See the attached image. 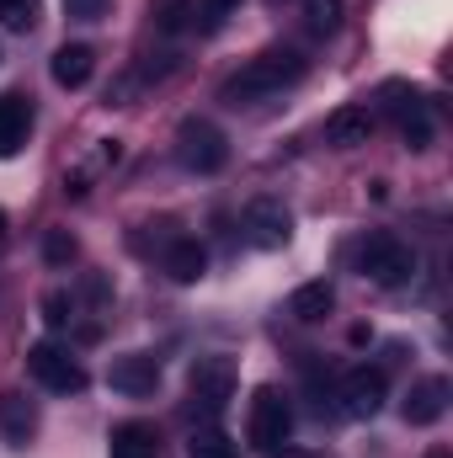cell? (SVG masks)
<instances>
[{"label": "cell", "mask_w": 453, "mask_h": 458, "mask_svg": "<svg viewBox=\"0 0 453 458\" xmlns=\"http://www.w3.org/2000/svg\"><path fill=\"white\" fill-rule=\"evenodd\" d=\"M299 81H304V54H294V48H267V54L245 59V64L229 75L225 91H219V102H229V107H256V102L283 97V91L299 86Z\"/></svg>", "instance_id": "6da1fadb"}, {"label": "cell", "mask_w": 453, "mask_h": 458, "mask_svg": "<svg viewBox=\"0 0 453 458\" xmlns=\"http://www.w3.org/2000/svg\"><path fill=\"white\" fill-rule=\"evenodd\" d=\"M357 272L368 283H379V288H400L416 272V250L406 240H395V234H368L363 250H357Z\"/></svg>", "instance_id": "7a4b0ae2"}, {"label": "cell", "mask_w": 453, "mask_h": 458, "mask_svg": "<svg viewBox=\"0 0 453 458\" xmlns=\"http://www.w3.org/2000/svg\"><path fill=\"white\" fill-rule=\"evenodd\" d=\"M176 160H182L187 171H198V176H214L229 160L225 133H219L209 117H187V123L176 128Z\"/></svg>", "instance_id": "3957f363"}, {"label": "cell", "mask_w": 453, "mask_h": 458, "mask_svg": "<svg viewBox=\"0 0 453 458\" xmlns=\"http://www.w3.org/2000/svg\"><path fill=\"white\" fill-rule=\"evenodd\" d=\"M27 373H32L43 389H54V394H81V389H86V368L75 362L70 346H59V342L27 346Z\"/></svg>", "instance_id": "277c9868"}, {"label": "cell", "mask_w": 453, "mask_h": 458, "mask_svg": "<svg viewBox=\"0 0 453 458\" xmlns=\"http://www.w3.org/2000/svg\"><path fill=\"white\" fill-rule=\"evenodd\" d=\"M187 394H192V411L198 416H219L229 405V394H235V362H229L225 352L198 357L192 362V378H187Z\"/></svg>", "instance_id": "5b68a950"}, {"label": "cell", "mask_w": 453, "mask_h": 458, "mask_svg": "<svg viewBox=\"0 0 453 458\" xmlns=\"http://www.w3.org/2000/svg\"><path fill=\"white\" fill-rule=\"evenodd\" d=\"M288 432H294L288 400H283L278 389H256V394H251V443H256L261 454H272V448L288 443Z\"/></svg>", "instance_id": "8992f818"}, {"label": "cell", "mask_w": 453, "mask_h": 458, "mask_svg": "<svg viewBox=\"0 0 453 458\" xmlns=\"http://www.w3.org/2000/svg\"><path fill=\"white\" fill-rule=\"evenodd\" d=\"M337 400H341V416H352V421L379 416V405H384V368H352L341 378Z\"/></svg>", "instance_id": "52a82bcc"}, {"label": "cell", "mask_w": 453, "mask_h": 458, "mask_svg": "<svg viewBox=\"0 0 453 458\" xmlns=\"http://www.w3.org/2000/svg\"><path fill=\"white\" fill-rule=\"evenodd\" d=\"M288 234H294V214H288L283 203L256 198V203L245 208V240H251L256 250H283V245H288Z\"/></svg>", "instance_id": "ba28073f"}, {"label": "cell", "mask_w": 453, "mask_h": 458, "mask_svg": "<svg viewBox=\"0 0 453 458\" xmlns=\"http://www.w3.org/2000/svg\"><path fill=\"white\" fill-rule=\"evenodd\" d=\"M107 384H113L117 394H128V400H144V394H155V384H160V362H155L150 352L117 357L113 373H107Z\"/></svg>", "instance_id": "9c48e42d"}, {"label": "cell", "mask_w": 453, "mask_h": 458, "mask_svg": "<svg viewBox=\"0 0 453 458\" xmlns=\"http://www.w3.org/2000/svg\"><path fill=\"white\" fill-rule=\"evenodd\" d=\"M443 411H449V378H416L411 384V394H406V421L411 427H432V421H443Z\"/></svg>", "instance_id": "30bf717a"}, {"label": "cell", "mask_w": 453, "mask_h": 458, "mask_svg": "<svg viewBox=\"0 0 453 458\" xmlns=\"http://www.w3.org/2000/svg\"><path fill=\"white\" fill-rule=\"evenodd\" d=\"M32 133V102L16 91H0V160H11Z\"/></svg>", "instance_id": "8fae6325"}, {"label": "cell", "mask_w": 453, "mask_h": 458, "mask_svg": "<svg viewBox=\"0 0 453 458\" xmlns=\"http://www.w3.org/2000/svg\"><path fill=\"white\" fill-rule=\"evenodd\" d=\"M368 139H373V113H368V107H341V113L326 117V144L357 149V144H368Z\"/></svg>", "instance_id": "7c38bea8"}, {"label": "cell", "mask_w": 453, "mask_h": 458, "mask_svg": "<svg viewBox=\"0 0 453 458\" xmlns=\"http://www.w3.org/2000/svg\"><path fill=\"white\" fill-rule=\"evenodd\" d=\"M48 70H54V81H59L64 91H81V86L91 81V70H97V54H91L86 43H64Z\"/></svg>", "instance_id": "4fadbf2b"}, {"label": "cell", "mask_w": 453, "mask_h": 458, "mask_svg": "<svg viewBox=\"0 0 453 458\" xmlns=\"http://www.w3.org/2000/svg\"><path fill=\"white\" fill-rule=\"evenodd\" d=\"M0 432L21 448L32 432H38V405L27 394H0Z\"/></svg>", "instance_id": "5bb4252c"}, {"label": "cell", "mask_w": 453, "mask_h": 458, "mask_svg": "<svg viewBox=\"0 0 453 458\" xmlns=\"http://www.w3.org/2000/svg\"><path fill=\"white\" fill-rule=\"evenodd\" d=\"M107 458H160V437H155V427H144V421H123V427L113 432Z\"/></svg>", "instance_id": "9a60e30c"}, {"label": "cell", "mask_w": 453, "mask_h": 458, "mask_svg": "<svg viewBox=\"0 0 453 458\" xmlns=\"http://www.w3.org/2000/svg\"><path fill=\"white\" fill-rule=\"evenodd\" d=\"M331 304H337L331 283H304V288H294L288 315H294V320H304V326H315V320H326V315H331Z\"/></svg>", "instance_id": "2e32d148"}, {"label": "cell", "mask_w": 453, "mask_h": 458, "mask_svg": "<svg viewBox=\"0 0 453 458\" xmlns=\"http://www.w3.org/2000/svg\"><path fill=\"white\" fill-rule=\"evenodd\" d=\"M203 267H209V256H203L198 240H171V250H166V272H171L176 283H198Z\"/></svg>", "instance_id": "e0dca14e"}, {"label": "cell", "mask_w": 453, "mask_h": 458, "mask_svg": "<svg viewBox=\"0 0 453 458\" xmlns=\"http://www.w3.org/2000/svg\"><path fill=\"white\" fill-rule=\"evenodd\" d=\"M304 27L310 38H331L341 27V0H304Z\"/></svg>", "instance_id": "ac0fdd59"}, {"label": "cell", "mask_w": 453, "mask_h": 458, "mask_svg": "<svg viewBox=\"0 0 453 458\" xmlns=\"http://www.w3.org/2000/svg\"><path fill=\"white\" fill-rule=\"evenodd\" d=\"M150 16H155L160 32H182V27L198 16V5H192V0H150Z\"/></svg>", "instance_id": "d6986e66"}, {"label": "cell", "mask_w": 453, "mask_h": 458, "mask_svg": "<svg viewBox=\"0 0 453 458\" xmlns=\"http://www.w3.org/2000/svg\"><path fill=\"white\" fill-rule=\"evenodd\" d=\"M187 458H240V448L229 443L219 427H203V432H192V443H187Z\"/></svg>", "instance_id": "ffe728a7"}, {"label": "cell", "mask_w": 453, "mask_h": 458, "mask_svg": "<svg viewBox=\"0 0 453 458\" xmlns=\"http://www.w3.org/2000/svg\"><path fill=\"white\" fill-rule=\"evenodd\" d=\"M0 21H5L11 32H27V27L38 21V0H0Z\"/></svg>", "instance_id": "44dd1931"}, {"label": "cell", "mask_w": 453, "mask_h": 458, "mask_svg": "<svg viewBox=\"0 0 453 458\" xmlns=\"http://www.w3.org/2000/svg\"><path fill=\"white\" fill-rule=\"evenodd\" d=\"M43 250H48V261H54V267H59V261H70V256H75V240H70V234H64V229H54V234H48V240H43Z\"/></svg>", "instance_id": "7402d4cb"}, {"label": "cell", "mask_w": 453, "mask_h": 458, "mask_svg": "<svg viewBox=\"0 0 453 458\" xmlns=\"http://www.w3.org/2000/svg\"><path fill=\"white\" fill-rule=\"evenodd\" d=\"M64 310H70V299H64V293H48V299H43V320H48V326H64V320H70Z\"/></svg>", "instance_id": "603a6c76"}, {"label": "cell", "mask_w": 453, "mask_h": 458, "mask_svg": "<svg viewBox=\"0 0 453 458\" xmlns=\"http://www.w3.org/2000/svg\"><path fill=\"white\" fill-rule=\"evenodd\" d=\"M235 5H240V0H203V27H219Z\"/></svg>", "instance_id": "cb8c5ba5"}, {"label": "cell", "mask_w": 453, "mask_h": 458, "mask_svg": "<svg viewBox=\"0 0 453 458\" xmlns=\"http://www.w3.org/2000/svg\"><path fill=\"white\" fill-rule=\"evenodd\" d=\"M102 5H107V0H70V16H81V21H97V16H102Z\"/></svg>", "instance_id": "d4e9b609"}, {"label": "cell", "mask_w": 453, "mask_h": 458, "mask_svg": "<svg viewBox=\"0 0 453 458\" xmlns=\"http://www.w3.org/2000/svg\"><path fill=\"white\" fill-rule=\"evenodd\" d=\"M272 458H310V454H294V448L283 443V448H272Z\"/></svg>", "instance_id": "484cf974"}, {"label": "cell", "mask_w": 453, "mask_h": 458, "mask_svg": "<svg viewBox=\"0 0 453 458\" xmlns=\"http://www.w3.org/2000/svg\"><path fill=\"white\" fill-rule=\"evenodd\" d=\"M0 234H5V214H0Z\"/></svg>", "instance_id": "4316f807"}, {"label": "cell", "mask_w": 453, "mask_h": 458, "mask_svg": "<svg viewBox=\"0 0 453 458\" xmlns=\"http://www.w3.org/2000/svg\"><path fill=\"white\" fill-rule=\"evenodd\" d=\"M438 458H449V454H438Z\"/></svg>", "instance_id": "83f0119b"}]
</instances>
